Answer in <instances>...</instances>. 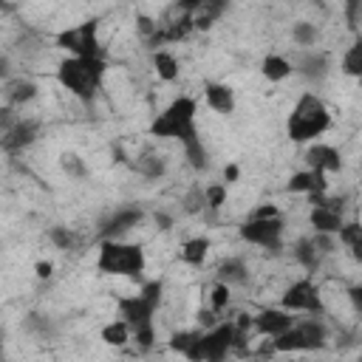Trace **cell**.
Returning <instances> with one entry per match:
<instances>
[{
    "label": "cell",
    "instance_id": "cell-15",
    "mask_svg": "<svg viewBox=\"0 0 362 362\" xmlns=\"http://www.w3.org/2000/svg\"><path fill=\"white\" fill-rule=\"evenodd\" d=\"M288 189L291 192H303V195H320V192H325L328 189V184H325V173H320V170H303V173H294L291 175V181H288Z\"/></svg>",
    "mask_w": 362,
    "mask_h": 362
},
{
    "label": "cell",
    "instance_id": "cell-2",
    "mask_svg": "<svg viewBox=\"0 0 362 362\" xmlns=\"http://www.w3.org/2000/svg\"><path fill=\"white\" fill-rule=\"evenodd\" d=\"M331 124V113L325 107V102L314 93V90H303L288 113V122H286V130H288V139L297 141V144H305V141H314L320 139Z\"/></svg>",
    "mask_w": 362,
    "mask_h": 362
},
{
    "label": "cell",
    "instance_id": "cell-31",
    "mask_svg": "<svg viewBox=\"0 0 362 362\" xmlns=\"http://www.w3.org/2000/svg\"><path fill=\"white\" fill-rule=\"evenodd\" d=\"M48 235L57 243V249H71V243H74V235L68 232V226H54Z\"/></svg>",
    "mask_w": 362,
    "mask_h": 362
},
{
    "label": "cell",
    "instance_id": "cell-14",
    "mask_svg": "<svg viewBox=\"0 0 362 362\" xmlns=\"http://www.w3.org/2000/svg\"><path fill=\"white\" fill-rule=\"evenodd\" d=\"M141 209H133V206H124V209H116L107 221H105V226H102V235L105 238H124L136 223H141Z\"/></svg>",
    "mask_w": 362,
    "mask_h": 362
},
{
    "label": "cell",
    "instance_id": "cell-33",
    "mask_svg": "<svg viewBox=\"0 0 362 362\" xmlns=\"http://www.w3.org/2000/svg\"><path fill=\"white\" fill-rule=\"evenodd\" d=\"M252 215H257V218H269V215H280V212H277V206H272V204H266V206H260V209H255Z\"/></svg>",
    "mask_w": 362,
    "mask_h": 362
},
{
    "label": "cell",
    "instance_id": "cell-32",
    "mask_svg": "<svg viewBox=\"0 0 362 362\" xmlns=\"http://www.w3.org/2000/svg\"><path fill=\"white\" fill-rule=\"evenodd\" d=\"M348 300H351V308H354V311L362 317V283L348 288Z\"/></svg>",
    "mask_w": 362,
    "mask_h": 362
},
{
    "label": "cell",
    "instance_id": "cell-4",
    "mask_svg": "<svg viewBox=\"0 0 362 362\" xmlns=\"http://www.w3.org/2000/svg\"><path fill=\"white\" fill-rule=\"evenodd\" d=\"M96 266L99 272L113 277H139L144 272V249L136 243H124L122 238H105Z\"/></svg>",
    "mask_w": 362,
    "mask_h": 362
},
{
    "label": "cell",
    "instance_id": "cell-23",
    "mask_svg": "<svg viewBox=\"0 0 362 362\" xmlns=\"http://www.w3.org/2000/svg\"><path fill=\"white\" fill-rule=\"evenodd\" d=\"M209 255V240L206 238H189L184 246H181V260L187 266H201Z\"/></svg>",
    "mask_w": 362,
    "mask_h": 362
},
{
    "label": "cell",
    "instance_id": "cell-17",
    "mask_svg": "<svg viewBox=\"0 0 362 362\" xmlns=\"http://www.w3.org/2000/svg\"><path fill=\"white\" fill-rule=\"evenodd\" d=\"M37 96V85L31 79H8L6 82V105L8 107H23L25 102H31Z\"/></svg>",
    "mask_w": 362,
    "mask_h": 362
},
{
    "label": "cell",
    "instance_id": "cell-29",
    "mask_svg": "<svg viewBox=\"0 0 362 362\" xmlns=\"http://www.w3.org/2000/svg\"><path fill=\"white\" fill-rule=\"evenodd\" d=\"M62 170H65L68 175H74V178H85V175H88V167H85V161H82L76 153H65V156H62Z\"/></svg>",
    "mask_w": 362,
    "mask_h": 362
},
{
    "label": "cell",
    "instance_id": "cell-20",
    "mask_svg": "<svg viewBox=\"0 0 362 362\" xmlns=\"http://www.w3.org/2000/svg\"><path fill=\"white\" fill-rule=\"evenodd\" d=\"M294 260H297L300 266H305L308 272H314V269L320 266L322 252L317 249L314 238H303V240H297V243H294Z\"/></svg>",
    "mask_w": 362,
    "mask_h": 362
},
{
    "label": "cell",
    "instance_id": "cell-8",
    "mask_svg": "<svg viewBox=\"0 0 362 362\" xmlns=\"http://www.w3.org/2000/svg\"><path fill=\"white\" fill-rule=\"evenodd\" d=\"M280 303H283L288 311H294V314H317V317H322V314H325L322 294H320V288H317L308 277H305V280L291 283V286L283 291Z\"/></svg>",
    "mask_w": 362,
    "mask_h": 362
},
{
    "label": "cell",
    "instance_id": "cell-26",
    "mask_svg": "<svg viewBox=\"0 0 362 362\" xmlns=\"http://www.w3.org/2000/svg\"><path fill=\"white\" fill-rule=\"evenodd\" d=\"M153 68H156L158 79H164V82H173L178 76V59L170 51H156L153 54Z\"/></svg>",
    "mask_w": 362,
    "mask_h": 362
},
{
    "label": "cell",
    "instance_id": "cell-13",
    "mask_svg": "<svg viewBox=\"0 0 362 362\" xmlns=\"http://www.w3.org/2000/svg\"><path fill=\"white\" fill-rule=\"evenodd\" d=\"M305 164L311 167V170H320V173H339V167H342V156H339V150L337 147H331V144H311L308 150H305Z\"/></svg>",
    "mask_w": 362,
    "mask_h": 362
},
{
    "label": "cell",
    "instance_id": "cell-12",
    "mask_svg": "<svg viewBox=\"0 0 362 362\" xmlns=\"http://www.w3.org/2000/svg\"><path fill=\"white\" fill-rule=\"evenodd\" d=\"M294 71H297L305 82L317 85V82H322V79L328 76V57L320 54V51H308V48H305V51L297 57Z\"/></svg>",
    "mask_w": 362,
    "mask_h": 362
},
{
    "label": "cell",
    "instance_id": "cell-24",
    "mask_svg": "<svg viewBox=\"0 0 362 362\" xmlns=\"http://www.w3.org/2000/svg\"><path fill=\"white\" fill-rule=\"evenodd\" d=\"M102 339H105L107 345H116V348H122V345H127V342L133 339V328H130L124 320L107 322V325L102 328Z\"/></svg>",
    "mask_w": 362,
    "mask_h": 362
},
{
    "label": "cell",
    "instance_id": "cell-18",
    "mask_svg": "<svg viewBox=\"0 0 362 362\" xmlns=\"http://www.w3.org/2000/svg\"><path fill=\"white\" fill-rule=\"evenodd\" d=\"M337 238H339V243L351 252V257L362 263V223H356V221L342 223V229H339Z\"/></svg>",
    "mask_w": 362,
    "mask_h": 362
},
{
    "label": "cell",
    "instance_id": "cell-19",
    "mask_svg": "<svg viewBox=\"0 0 362 362\" xmlns=\"http://www.w3.org/2000/svg\"><path fill=\"white\" fill-rule=\"evenodd\" d=\"M263 76L269 79V82H283V79H288L291 76V71H294V62H288L286 57H280V54H269L266 59H263Z\"/></svg>",
    "mask_w": 362,
    "mask_h": 362
},
{
    "label": "cell",
    "instance_id": "cell-6",
    "mask_svg": "<svg viewBox=\"0 0 362 362\" xmlns=\"http://www.w3.org/2000/svg\"><path fill=\"white\" fill-rule=\"evenodd\" d=\"M328 339V328L325 322L311 314V320H297L286 334L274 337L272 339V348L274 351H283V354H291V351H317L322 348Z\"/></svg>",
    "mask_w": 362,
    "mask_h": 362
},
{
    "label": "cell",
    "instance_id": "cell-30",
    "mask_svg": "<svg viewBox=\"0 0 362 362\" xmlns=\"http://www.w3.org/2000/svg\"><path fill=\"white\" fill-rule=\"evenodd\" d=\"M204 195H206V209H221L226 204V184L204 187Z\"/></svg>",
    "mask_w": 362,
    "mask_h": 362
},
{
    "label": "cell",
    "instance_id": "cell-10",
    "mask_svg": "<svg viewBox=\"0 0 362 362\" xmlns=\"http://www.w3.org/2000/svg\"><path fill=\"white\" fill-rule=\"evenodd\" d=\"M294 322H297V317H294V311H288L286 305H280V308H263V311L255 317V331L274 339V337L286 334Z\"/></svg>",
    "mask_w": 362,
    "mask_h": 362
},
{
    "label": "cell",
    "instance_id": "cell-9",
    "mask_svg": "<svg viewBox=\"0 0 362 362\" xmlns=\"http://www.w3.org/2000/svg\"><path fill=\"white\" fill-rule=\"evenodd\" d=\"M59 48H65L74 57H102L99 40H96V23H82L76 28H68L57 37Z\"/></svg>",
    "mask_w": 362,
    "mask_h": 362
},
{
    "label": "cell",
    "instance_id": "cell-22",
    "mask_svg": "<svg viewBox=\"0 0 362 362\" xmlns=\"http://www.w3.org/2000/svg\"><path fill=\"white\" fill-rule=\"evenodd\" d=\"M133 167H136V173L141 178H150V181L158 178V175H164V158L158 153H141V156H136Z\"/></svg>",
    "mask_w": 362,
    "mask_h": 362
},
{
    "label": "cell",
    "instance_id": "cell-25",
    "mask_svg": "<svg viewBox=\"0 0 362 362\" xmlns=\"http://www.w3.org/2000/svg\"><path fill=\"white\" fill-rule=\"evenodd\" d=\"M339 68H342V74L362 79V40H356L354 45L345 48V54L339 59Z\"/></svg>",
    "mask_w": 362,
    "mask_h": 362
},
{
    "label": "cell",
    "instance_id": "cell-34",
    "mask_svg": "<svg viewBox=\"0 0 362 362\" xmlns=\"http://www.w3.org/2000/svg\"><path fill=\"white\" fill-rule=\"evenodd\" d=\"M223 181H226V184H232V181H238V167H235V164H229V167H223Z\"/></svg>",
    "mask_w": 362,
    "mask_h": 362
},
{
    "label": "cell",
    "instance_id": "cell-3",
    "mask_svg": "<svg viewBox=\"0 0 362 362\" xmlns=\"http://www.w3.org/2000/svg\"><path fill=\"white\" fill-rule=\"evenodd\" d=\"M105 79V59L102 57H68L57 68V82L74 93L76 99H90Z\"/></svg>",
    "mask_w": 362,
    "mask_h": 362
},
{
    "label": "cell",
    "instance_id": "cell-11",
    "mask_svg": "<svg viewBox=\"0 0 362 362\" xmlns=\"http://www.w3.org/2000/svg\"><path fill=\"white\" fill-rule=\"evenodd\" d=\"M37 119H23L17 116L8 127H3V147L6 150H23L37 139Z\"/></svg>",
    "mask_w": 362,
    "mask_h": 362
},
{
    "label": "cell",
    "instance_id": "cell-28",
    "mask_svg": "<svg viewBox=\"0 0 362 362\" xmlns=\"http://www.w3.org/2000/svg\"><path fill=\"white\" fill-rule=\"evenodd\" d=\"M229 303H232V286L218 280V283L212 286V294H209V308L221 314V311H226Z\"/></svg>",
    "mask_w": 362,
    "mask_h": 362
},
{
    "label": "cell",
    "instance_id": "cell-5",
    "mask_svg": "<svg viewBox=\"0 0 362 362\" xmlns=\"http://www.w3.org/2000/svg\"><path fill=\"white\" fill-rule=\"evenodd\" d=\"M158 303H161V283H158V280L144 283L136 294L119 297V317H122L133 331L150 328V325H153V314H156Z\"/></svg>",
    "mask_w": 362,
    "mask_h": 362
},
{
    "label": "cell",
    "instance_id": "cell-27",
    "mask_svg": "<svg viewBox=\"0 0 362 362\" xmlns=\"http://www.w3.org/2000/svg\"><path fill=\"white\" fill-rule=\"evenodd\" d=\"M291 40H294V45L297 48H311L314 42H317V25L314 23H305V20H300V23H294V28H291Z\"/></svg>",
    "mask_w": 362,
    "mask_h": 362
},
{
    "label": "cell",
    "instance_id": "cell-21",
    "mask_svg": "<svg viewBox=\"0 0 362 362\" xmlns=\"http://www.w3.org/2000/svg\"><path fill=\"white\" fill-rule=\"evenodd\" d=\"M246 277H249V269H246V263H243L240 257H229V260L221 263V269H218V280H221V283H229V286H243Z\"/></svg>",
    "mask_w": 362,
    "mask_h": 362
},
{
    "label": "cell",
    "instance_id": "cell-1",
    "mask_svg": "<svg viewBox=\"0 0 362 362\" xmlns=\"http://www.w3.org/2000/svg\"><path fill=\"white\" fill-rule=\"evenodd\" d=\"M195 113H198L195 99L192 96H178L156 116L150 130L158 139H178L189 164L195 170H204L206 167V150H204V141L195 130Z\"/></svg>",
    "mask_w": 362,
    "mask_h": 362
},
{
    "label": "cell",
    "instance_id": "cell-16",
    "mask_svg": "<svg viewBox=\"0 0 362 362\" xmlns=\"http://www.w3.org/2000/svg\"><path fill=\"white\" fill-rule=\"evenodd\" d=\"M204 99L218 113H232L235 110V90L223 82H206L204 85Z\"/></svg>",
    "mask_w": 362,
    "mask_h": 362
},
{
    "label": "cell",
    "instance_id": "cell-7",
    "mask_svg": "<svg viewBox=\"0 0 362 362\" xmlns=\"http://www.w3.org/2000/svg\"><path fill=\"white\" fill-rule=\"evenodd\" d=\"M283 218L280 215H269V218H257L252 215L243 226H240V238L252 246H260V249H269V252H280L283 246Z\"/></svg>",
    "mask_w": 362,
    "mask_h": 362
},
{
    "label": "cell",
    "instance_id": "cell-35",
    "mask_svg": "<svg viewBox=\"0 0 362 362\" xmlns=\"http://www.w3.org/2000/svg\"><path fill=\"white\" fill-rule=\"evenodd\" d=\"M34 272H37V277H48V274H51V263H48V260H40V263L34 266Z\"/></svg>",
    "mask_w": 362,
    "mask_h": 362
},
{
    "label": "cell",
    "instance_id": "cell-36",
    "mask_svg": "<svg viewBox=\"0 0 362 362\" xmlns=\"http://www.w3.org/2000/svg\"><path fill=\"white\" fill-rule=\"evenodd\" d=\"M345 8H348V14L354 17V14H356V8H359V0H345Z\"/></svg>",
    "mask_w": 362,
    "mask_h": 362
}]
</instances>
